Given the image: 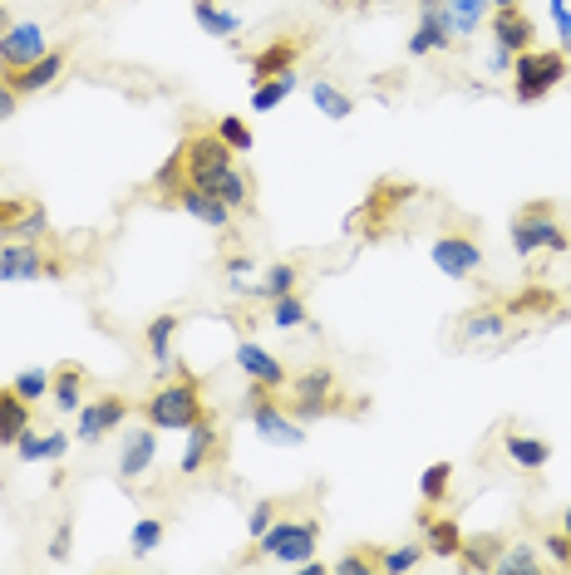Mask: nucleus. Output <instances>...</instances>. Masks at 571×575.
I'll return each instance as SVG.
<instances>
[{"instance_id": "nucleus-49", "label": "nucleus", "mask_w": 571, "mask_h": 575, "mask_svg": "<svg viewBox=\"0 0 571 575\" xmlns=\"http://www.w3.org/2000/svg\"><path fill=\"white\" fill-rule=\"evenodd\" d=\"M542 305H552V295H542V291H528V295H518L508 310L512 315H522V310H542Z\"/></svg>"}, {"instance_id": "nucleus-54", "label": "nucleus", "mask_w": 571, "mask_h": 575, "mask_svg": "<svg viewBox=\"0 0 571 575\" xmlns=\"http://www.w3.org/2000/svg\"><path fill=\"white\" fill-rule=\"evenodd\" d=\"M10 30V16H6V6H0V34H6Z\"/></svg>"}, {"instance_id": "nucleus-3", "label": "nucleus", "mask_w": 571, "mask_h": 575, "mask_svg": "<svg viewBox=\"0 0 571 575\" xmlns=\"http://www.w3.org/2000/svg\"><path fill=\"white\" fill-rule=\"evenodd\" d=\"M148 423H153L158 433H188L192 423L202 418V394L192 379H178V384H163L153 399L143 404Z\"/></svg>"}, {"instance_id": "nucleus-11", "label": "nucleus", "mask_w": 571, "mask_h": 575, "mask_svg": "<svg viewBox=\"0 0 571 575\" xmlns=\"http://www.w3.org/2000/svg\"><path fill=\"white\" fill-rule=\"evenodd\" d=\"M433 266H439L449 281H463V275H473L483 266V251H478V241L468 236H439L433 241Z\"/></svg>"}, {"instance_id": "nucleus-4", "label": "nucleus", "mask_w": 571, "mask_h": 575, "mask_svg": "<svg viewBox=\"0 0 571 575\" xmlns=\"http://www.w3.org/2000/svg\"><path fill=\"white\" fill-rule=\"evenodd\" d=\"M267 394H271L267 384H251L247 399H242V413L251 418L257 438L271 443V447H301V443H305V428H301L295 418H286V408H277Z\"/></svg>"}, {"instance_id": "nucleus-23", "label": "nucleus", "mask_w": 571, "mask_h": 575, "mask_svg": "<svg viewBox=\"0 0 571 575\" xmlns=\"http://www.w3.org/2000/svg\"><path fill=\"white\" fill-rule=\"evenodd\" d=\"M301 89V74H291V69H281V74H271V79H261L257 84V94H251V109L257 113H271L277 103H286Z\"/></svg>"}, {"instance_id": "nucleus-17", "label": "nucleus", "mask_w": 571, "mask_h": 575, "mask_svg": "<svg viewBox=\"0 0 571 575\" xmlns=\"http://www.w3.org/2000/svg\"><path fill=\"white\" fill-rule=\"evenodd\" d=\"M493 44H502V50H512V54L532 50V20L522 16V6L518 10H493Z\"/></svg>"}, {"instance_id": "nucleus-44", "label": "nucleus", "mask_w": 571, "mask_h": 575, "mask_svg": "<svg viewBox=\"0 0 571 575\" xmlns=\"http://www.w3.org/2000/svg\"><path fill=\"white\" fill-rule=\"evenodd\" d=\"M547 542V556L557 561V566H571V536L567 532H552V536H542Z\"/></svg>"}, {"instance_id": "nucleus-21", "label": "nucleus", "mask_w": 571, "mask_h": 575, "mask_svg": "<svg viewBox=\"0 0 571 575\" xmlns=\"http://www.w3.org/2000/svg\"><path fill=\"white\" fill-rule=\"evenodd\" d=\"M192 20H198L208 34H217V40H232L237 30H242V20H237V10L217 6V0H192Z\"/></svg>"}, {"instance_id": "nucleus-31", "label": "nucleus", "mask_w": 571, "mask_h": 575, "mask_svg": "<svg viewBox=\"0 0 571 575\" xmlns=\"http://www.w3.org/2000/svg\"><path fill=\"white\" fill-rule=\"evenodd\" d=\"M10 389H16L26 404H40V399L54 389V374L50 370H20L16 379H10Z\"/></svg>"}, {"instance_id": "nucleus-51", "label": "nucleus", "mask_w": 571, "mask_h": 575, "mask_svg": "<svg viewBox=\"0 0 571 575\" xmlns=\"http://www.w3.org/2000/svg\"><path fill=\"white\" fill-rule=\"evenodd\" d=\"M488 74H512V50L493 44V60H488Z\"/></svg>"}, {"instance_id": "nucleus-41", "label": "nucleus", "mask_w": 571, "mask_h": 575, "mask_svg": "<svg viewBox=\"0 0 571 575\" xmlns=\"http://www.w3.org/2000/svg\"><path fill=\"white\" fill-rule=\"evenodd\" d=\"M182 182H188V172H182V148H178V153L168 158L163 168H158L153 188H158V192H168V198H178V188H182Z\"/></svg>"}, {"instance_id": "nucleus-25", "label": "nucleus", "mask_w": 571, "mask_h": 575, "mask_svg": "<svg viewBox=\"0 0 571 575\" xmlns=\"http://www.w3.org/2000/svg\"><path fill=\"white\" fill-rule=\"evenodd\" d=\"M79 404H84V370L79 364H60L54 370V408L79 413Z\"/></svg>"}, {"instance_id": "nucleus-46", "label": "nucleus", "mask_w": 571, "mask_h": 575, "mask_svg": "<svg viewBox=\"0 0 571 575\" xmlns=\"http://www.w3.org/2000/svg\"><path fill=\"white\" fill-rule=\"evenodd\" d=\"M64 453H70V433H50V438H40V457H50V463H60Z\"/></svg>"}, {"instance_id": "nucleus-14", "label": "nucleus", "mask_w": 571, "mask_h": 575, "mask_svg": "<svg viewBox=\"0 0 571 575\" xmlns=\"http://www.w3.org/2000/svg\"><path fill=\"white\" fill-rule=\"evenodd\" d=\"M212 457H217V423L208 418V413H202V418L188 428V447H182L178 473H182V477H198L202 467L212 463Z\"/></svg>"}, {"instance_id": "nucleus-53", "label": "nucleus", "mask_w": 571, "mask_h": 575, "mask_svg": "<svg viewBox=\"0 0 571 575\" xmlns=\"http://www.w3.org/2000/svg\"><path fill=\"white\" fill-rule=\"evenodd\" d=\"M522 0H493V10H518Z\"/></svg>"}, {"instance_id": "nucleus-36", "label": "nucleus", "mask_w": 571, "mask_h": 575, "mask_svg": "<svg viewBox=\"0 0 571 575\" xmlns=\"http://www.w3.org/2000/svg\"><path fill=\"white\" fill-rule=\"evenodd\" d=\"M449 487H453V467L449 463H429L424 477H419V497L424 502H443L449 497Z\"/></svg>"}, {"instance_id": "nucleus-16", "label": "nucleus", "mask_w": 571, "mask_h": 575, "mask_svg": "<svg viewBox=\"0 0 571 575\" xmlns=\"http://www.w3.org/2000/svg\"><path fill=\"white\" fill-rule=\"evenodd\" d=\"M60 69H64V50H44L36 64L10 74V89H16V94H40V89H50L54 79H60Z\"/></svg>"}, {"instance_id": "nucleus-2", "label": "nucleus", "mask_w": 571, "mask_h": 575, "mask_svg": "<svg viewBox=\"0 0 571 575\" xmlns=\"http://www.w3.org/2000/svg\"><path fill=\"white\" fill-rule=\"evenodd\" d=\"M315 542H321V526H315L311 516H286V522L277 516V522L257 536V551L281 561V566H301V561L315 556Z\"/></svg>"}, {"instance_id": "nucleus-48", "label": "nucleus", "mask_w": 571, "mask_h": 575, "mask_svg": "<svg viewBox=\"0 0 571 575\" xmlns=\"http://www.w3.org/2000/svg\"><path fill=\"white\" fill-rule=\"evenodd\" d=\"M251 266H257V261H251V256H232V261H227V281H232L237 291H247V275H251Z\"/></svg>"}, {"instance_id": "nucleus-37", "label": "nucleus", "mask_w": 571, "mask_h": 575, "mask_svg": "<svg viewBox=\"0 0 571 575\" xmlns=\"http://www.w3.org/2000/svg\"><path fill=\"white\" fill-rule=\"evenodd\" d=\"M305 305H301V295H277V301H271V325H281V330H301L305 325Z\"/></svg>"}, {"instance_id": "nucleus-12", "label": "nucleus", "mask_w": 571, "mask_h": 575, "mask_svg": "<svg viewBox=\"0 0 571 575\" xmlns=\"http://www.w3.org/2000/svg\"><path fill=\"white\" fill-rule=\"evenodd\" d=\"M232 360H237V370H242V374L251 379V384L286 389V364L277 360V354H267V350H261L257 340H242V344H237V354H232Z\"/></svg>"}, {"instance_id": "nucleus-32", "label": "nucleus", "mask_w": 571, "mask_h": 575, "mask_svg": "<svg viewBox=\"0 0 571 575\" xmlns=\"http://www.w3.org/2000/svg\"><path fill=\"white\" fill-rule=\"evenodd\" d=\"M449 10H453V34H478L483 10H493V0H449Z\"/></svg>"}, {"instance_id": "nucleus-6", "label": "nucleus", "mask_w": 571, "mask_h": 575, "mask_svg": "<svg viewBox=\"0 0 571 575\" xmlns=\"http://www.w3.org/2000/svg\"><path fill=\"white\" fill-rule=\"evenodd\" d=\"M182 172H188L192 188L212 192L217 182H222V172H232V148L217 133H192L188 143H182Z\"/></svg>"}, {"instance_id": "nucleus-43", "label": "nucleus", "mask_w": 571, "mask_h": 575, "mask_svg": "<svg viewBox=\"0 0 571 575\" xmlns=\"http://www.w3.org/2000/svg\"><path fill=\"white\" fill-rule=\"evenodd\" d=\"M271 522H277V502H257V507H251V526H247V532H251V542H257V536L267 532Z\"/></svg>"}, {"instance_id": "nucleus-45", "label": "nucleus", "mask_w": 571, "mask_h": 575, "mask_svg": "<svg viewBox=\"0 0 571 575\" xmlns=\"http://www.w3.org/2000/svg\"><path fill=\"white\" fill-rule=\"evenodd\" d=\"M16 457H20V463H40V433L36 428H26L16 438Z\"/></svg>"}, {"instance_id": "nucleus-28", "label": "nucleus", "mask_w": 571, "mask_h": 575, "mask_svg": "<svg viewBox=\"0 0 571 575\" xmlns=\"http://www.w3.org/2000/svg\"><path fill=\"white\" fill-rule=\"evenodd\" d=\"M311 99H315V109H321L325 119H335V123L355 113V99H350L345 89H335L330 79H315V84H311Z\"/></svg>"}, {"instance_id": "nucleus-13", "label": "nucleus", "mask_w": 571, "mask_h": 575, "mask_svg": "<svg viewBox=\"0 0 571 575\" xmlns=\"http://www.w3.org/2000/svg\"><path fill=\"white\" fill-rule=\"evenodd\" d=\"M158 457V428L148 423V428H129V438H123V457H119V473L123 482H139L148 467H153Z\"/></svg>"}, {"instance_id": "nucleus-29", "label": "nucleus", "mask_w": 571, "mask_h": 575, "mask_svg": "<svg viewBox=\"0 0 571 575\" xmlns=\"http://www.w3.org/2000/svg\"><path fill=\"white\" fill-rule=\"evenodd\" d=\"M295 275H301V271L281 261V266H267V275H261L257 285H247V291L261 295V301H277V295H291V291H295Z\"/></svg>"}, {"instance_id": "nucleus-19", "label": "nucleus", "mask_w": 571, "mask_h": 575, "mask_svg": "<svg viewBox=\"0 0 571 575\" xmlns=\"http://www.w3.org/2000/svg\"><path fill=\"white\" fill-rule=\"evenodd\" d=\"M502 447H508V463L522 467V473H542V467L552 463V447H547L542 438H528V433H508Z\"/></svg>"}, {"instance_id": "nucleus-55", "label": "nucleus", "mask_w": 571, "mask_h": 575, "mask_svg": "<svg viewBox=\"0 0 571 575\" xmlns=\"http://www.w3.org/2000/svg\"><path fill=\"white\" fill-rule=\"evenodd\" d=\"M562 532H567V536H571V507H567V512H562Z\"/></svg>"}, {"instance_id": "nucleus-7", "label": "nucleus", "mask_w": 571, "mask_h": 575, "mask_svg": "<svg viewBox=\"0 0 571 575\" xmlns=\"http://www.w3.org/2000/svg\"><path fill=\"white\" fill-rule=\"evenodd\" d=\"M453 40H459V34H453V10H449V0H419V30L409 34V54L449 50Z\"/></svg>"}, {"instance_id": "nucleus-27", "label": "nucleus", "mask_w": 571, "mask_h": 575, "mask_svg": "<svg viewBox=\"0 0 571 575\" xmlns=\"http://www.w3.org/2000/svg\"><path fill=\"white\" fill-rule=\"evenodd\" d=\"M498 551H502L498 536H473V542L463 536V546H459V556H453V561H459L463 571H493Z\"/></svg>"}, {"instance_id": "nucleus-40", "label": "nucleus", "mask_w": 571, "mask_h": 575, "mask_svg": "<svg viewBox=\"0 0 571 575\" xmlns=\"http://www.w3.org/2000/svg\"><path fill=\"white\" fill-rule=\"evenodd\" d=\"M133 556H153L158 551V542H163V522H158V516H143L139 526H133Z\"/></svg>"}, {"instance_id": "nucleus-30", "label": "nucleus", "mask_w": 571, "mask_h": 575, "mask_svg": "<svg viewBox=\"0 0 571 575\" xmlns=\"http://www.w3.org/2000/svg\"><path fill=\"white\" fill-rule=\"evenodd\" d=\"M419 561H424V546H419V542H409V546L380 551V556H374V571H384V575H404V571H414Z\"/></svg>"}, {"instance_id": "nucleus-35", "label": "nucleus", "mask_w": 571, "mask_h": 575, "mask_svg": "<svg viewBox=\"0 0 571 575\" xmlns=\"http://www.w3.org/2000/svg\"><path fill=\"white\" fill-rule=\"evenodd\" d=\"M463 344H478V340H498L502 335V315L498 310H478V315H468L463 320Z\"/></svg>"}, {"instance_id": "nucleus-10", "label": "nucleus", "mask_w": 571, "mask_h": 575, "mask_svg": "<svg viewBox=\"0 0 571 575\" xmlns=\"http://www.w3.org/2000/svg\"><path fill=\"white\" fill-rule=\"evenodd\" d=\"M44 54V30L36 26V20H20V26H10L6 34H0V64H6V79L16 74V69L36 64Z\"/></svg>"}, {"instance_id": "nucleus-38", "label": "nucleus", "mask_w": 571, "mask_h": 575, "mask_svg": "<svg viewBox=\"0 0 571 575\" xmlns=\"http://www.w3.org/2000/svg\"><path fill=\"white\" fill-rule=\"evenodd\" d=\"M212 133L222 138V143L232 148V153H251V143H257V138H251V129H247V119H237V113L217 119V129H212Z\"/></svg>"}, {"instance_id": "nucleus-47", "label": "nucleus", "mask_w": 571, "mask_h": 575, "mask_svg": "<svg viewBox=\"0 0 571 575\" xmlns=\"http://www.w3.org/2000/svg\"><path fill=\"white\" fill-rule=\"evenodd\" d=\"M370 571H374V561L370 556H355V551L335 561V575H370Z\"/></svg>"}, {"instance_id": "nucleus-52", "label": "nucleus", "mask_w": 571, "mask_h": 575, "mask_svg": "<svg viewBox=\"0 0 571 575\" xmlns=\"http://www.w3.org/2000/svg\"><path fill=\"white\" fill-rule=\"evenodd\" d=\"M20 109V99H16V89H6L0 84V119H10V113Z\"/></svg>"}, {"instance_id": "nucleus-18", "label": "nucleus", "mask_w": 571, "mask_h": 575, "mask_svg": "<svg viewBox=\"0 0 571 575\" xmlns=\"http://www.w3.org/2000/svg\"><path fill=\"white\" fill-rule=\"evenodd\" d=\"M463 546V526L453 522V516H429L424 522V551L439 561H453Z\"/></svg>"}, {"instance_id": "nucleus-39", "label": "nucleus", "mask_w": 571, "mask_h": 575, "mask_svg": "<svg viewBox=\"0 0 571 575\" xmlns=\"http://www.w3.org/2000/svg\"><path fill=\"white\" fill-rule=\"evenodd\" d=\"M212 198H222L227 206H232V212H237V206H247L251 202V182L242 178V172H222V182H217V188H212Z\"/></svg>"}, {"instance_id": "nucleus-42", "label": "nucleus", "mask_w": 571, "mask_h": 575, "mask_svg": "<svg viewBox=\"0 0 571 575\" xmlns=\"http://www.w3.org/2000/svg\"><path fill=\"white\" fill-rule=\"evenodd\" d=\"M552 6V20H557V34H562V50L571 54V0H547Z\"/></svg>"}, {"instance_id": "nucleus-9", "label": "nucleus", "mask_w": 571, "mask_h": 575, "mask_svg": "<svg viewBox=\"0 0 571 575\" xmlns=\"http://www.w3.org/2000/svg\"><path fill=\"white\" fill-rule=\"evenodd\" d=\"M123 418H129V404H123V399H113V394L89 399V404H79L74 438H79V443H99V438H109V433L119 428Z\"/></svg>"}, {"instance_id": "nucleus-5", "label": "nucleus", "mask_w": 571, "mask_h": 575, "mask_svg": "<svg viewBox=\"0 0 571 575\" xmlns=\"http://www.w3.org/2000/svg\"><path fill=\"white\" fill-rule=\"evenodd\" d=\"M512 251L532 256V251H567V232L557 222L552 202H532L528 212L512 216Z\"/></svg>"}, {"instance_id": "nucleus-15", "label": "nucleus", "mask_w": 571, "mask_h": 575, "mask_svg": "<svg viewBox=\"0 0 571 575\" xmlns=\"http://www.w3.org/2000/svg\"><path fill=\"white\" fill-rule=\"evenodd\" d=\"M173 202H178V206H182V212H188V216H198V222L217 226V232H227V226H232V206H227L222 198H212V192L192 188V182H182Z\"/></svg>"}, {"instance_id": "nucleus-24", "label": "nucleus", "mask_w": 571, "mask_h": 575, "mask_svg": "<svg viewBox=\"0 0 571 575\" xmlns=\"http://www.w3.org/2000/svg\"><path fill=\"white\" fill-rule=\"evenodd\" d=\"M493 571L498 575H532V571H542V556H537L532 542H502Z\"/></svg>"}, {"instance_id": "nucleus-26", "label": "nucleus", "mask_w": 571, "mask_h": 575, "mask_svg": "<svg viewBox=\"0 0 571 575\" xmlns=\"http://www.w3.org/2000/svg\"><path fill=\"white\" fill-rule=\"evenodd\" d=\"M291 60H295V44H286V40H277V44H267L261 54H251L247 60V69H251V79H271V74H281V69H291Z\"/></svg>"}, {"instance_id": "nucleus-22", "label": "nucleus", "mask_w": 571, "mask_h": 575, "mask_svg": "<svg viewBox=\"0 0 571 575\" xmlns=\"http://www.w3.org/2000/svg\"><path fill=\"white\" fill-rule=\"evenodd\" d=\"M26 428H30V404L16 394V389H0V443L10 447Z\"/></svg>"}, {"instance_id": "nucleus-34", "label": "nucleus", "mask_w": 571, "mask_h": 575, "mask_svg": "<svg viewBox=\"0 0 571 575\" xmlns=\"http://www.w3.org/2000/svg\"><path fill=\"white\" fill-rule=\"evenodd\" d=\"M6 232L16 241H40L44 232H50V216H44V206H20V216L6 226Z\"/></svg>"}, {"instance_id": "nucleus-50", "label": "nucleus", "mask_w": 571, "mask_h": 575, "mask_svg": "<svg viewBox=\"0 0 571 575\" xmlns=\"http://www.w3.org/2000/svg\"><path fill=\"white\" fill-rule=\"evenodd\" d=\"M50 561H70V522L54 532V542H50Z\"/></svg>"}, {"instance_id": "nucleus-56", "label": "nucleus", "mask_w": 571, "mask_h": 575, "mask_svg": "<svg viewBox=\"0 0 571 575\" xmlns=\"http://www.w3.org/2000/svg\"><path fill=\"white\" fill-rule=\"evenodd\" d=\"M0 84H6V79H0Z\"/></svg>"}, {"instance_id": "nucleus-8", "label": "nucleus", "mask_w": 571, "mask_h": 575, "mask_svg": "<svg viewBox=\"0 0 571 575\" xmlns=\"http://www.w3.org/2000/svg\"><path fill=\"white\" fill-rule=\"evenodd\" d=\"M44 275H60V266L44 256L36 241H6V251H0V281H44Z\"/></svg>"}, {"instance_id": "nucleus-1", "label": "nucleus", "mask_w": 571, "mask_h": 575, "mask_svg": "<svg viewBox=\"0 0 571 575\" xmlns=\"http://www.w3.org/2000/svg\"><path fill=\"white\" fill-rule=\"evenodd\" d=\"M567 50H522L512 54V94L522 103L547 99L567 79Z\"/></svg>"}, {"instance_id": "nucleus-33", "label": "nucleus", "mask_w": 571, "mask_h": 575, "mask_svg": "<svg viewBox=\"0 0 571 575\" xmlns=\"http://www.w3.org/2000/svg\"><path fill=\"white\" fill-rule=\"evenodd\" d=\"M173 335H178V315H158L153 325H148V354H153V364L173 360V350H168V340Z\"/></svg>"}, {"instance_id": "nucleus-20", "label": "nucleus", "mask_w": 571, "mask_h": 575, "mask_svg": "<svg viewBox=\"0 0 571 575\" xmlns=\"http://www.w3.org/2000/svg\"><path fill=\"white\" fill-rule=\"evenodd\" d=\"M286 389H291V399H301V404H330V399H335V374L305 370V374L286 379Z\"/></svg>"}]
</instances>
